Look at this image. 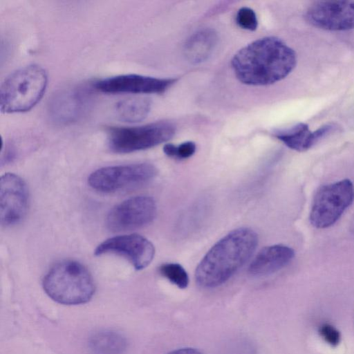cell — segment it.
I'll return each instance as SVG.
<instances>
[{
    "label": "cell",
    "mask_w": 354,
    "mask_h": 354,
    "mask_svg": "<svg viewBox=\"0 0 354 354\" xmlns=\"http://www.w3.org/2000/svg\"><path fill=\"white\" fill-rule=\"evenodd\" d=\"M113 254L127 259L137 270L147 267L155 254L153 243L138 234H123L109 238L99 244L94 251L95 256Z\"/></svg>",
    "instance_id": "obj_9"
},
{
    "label": "cell",
    "mask_w": 354,
    "mask_h": 354,
    "mask_svg": "<svg viewBox=\"0 0 354 354\" xmlns=\"http://www.w3.org/2000/svg\"><path fill=\"white\" fill-rule=\"evenodd\" d=\"M295 250L288 245L276 244L262 248L248 267L250 274L263 276L286 267L294 258Z\"/></svg>",
    "instance_id": "obj_14"
},
{
    "label": "cell",
    "mask_w": 354,
    "mask_h": 354,
    "mask_svg": "<svg viewBox=\"0 0 354 354\" xmlns=\"http://www.w3.org/2000/svg\"><path fill=\"white\" fill-rule=\"evenodd\" d=\"M90 343L92 348L98 354H120L126 346L124 338L111 331L95 334Z\"/></svg>",
    "instance_id": "obj_18"
},
{
    "label": "cell",
    "mask_w": 354,
    "mask_h": 354,
    "mask_svg": "<svg viewBox=\"0 0 354 354\" xmlns=\"http://www.w3.org/2000/svg\"><path fill=\"white\" fill-rule=\"evenodd\" d=\"M42 286L50 298L64 305L85 304L95 290L89 270L73 260L62 261L51 267L43 279Z\"/></svg>",
    "instance_id": "obj_3"
},
{
    "label": "cell",
    "mask_w": 354,
    "mask_h": 354,
    "mask_svg": "<svg viewBox=\"0 0 354 354\" xmlns=\"http://www.w3.org/2000/svg\"><path fill=\"white\" fill-rule=\"evenodd\" d=\"M157 213L154 199L149 196H136L113 207L106 223L112 232H124L140 228L151 223Z\"/></svg>",
    "instance_id": "obj_8"
},
{
    "label": "cell",
    "mask_w": 354,
    "mask_h": 354,
    "mask_svg": "<svg viewBox=\"0 0 354 354\" xmlns=\"http://www.w3.org/2000/svg\"><path fill=\"white\" fill-rule=\"evenodd\" d=\"M354 200V187L349 179L324 185L317 190L310 211L313 226L324 229L335 224Z\"/></svg>",
    "instance_id": "obj_6"
},
{
    "label": "cell",
    "mask_w": 354,
    "mask_h": 354,
    "mask_svg": "<svg viewBox=\"0 0 354 354\" xmlns=\"http://www.w3.org/2000/svg\"><path fill=\"white\" fill-rule=\"evenodd\" d=\"M47 82V73L39 65L31 64L15 71L1 84V112L12 113L30 110L42 97Z\"/></svg>",
    "instance_id": "obj_4"
},
{
    "label": "cell",
    "mask_w": 354,
    "mask_h": 354,
    "mask_svg": "<svg viewBox=\"0 0 354 354\" xmlns=\"http://www.w3.org/2000/svg\"><path fill=\"white\" fill-rule=\"evenodd\" d=\"M157 174L156 167L147 162L109 166L91 173L88 183L96 191L113 193L145 185Z\"/></svg>",
    "instance_id": "obj_7"
},
{
    "label": "cell",
    "mask_w": 354,
    "mask_h": 354,
    "mask_svg": "<svg viewBox=\"0 0 354 354\" xmlns=\"http://www.w3.org/2000/svg\"><path fill=\"white\" fill-rule=\"evenodd\" d=\"M319 333L324 340L332 346L339 344L341 335L336 328L330 324L324 323L319 328Z\"/></svg>",
    "instance_id": "obj_21"
},
{
    "label": "cell",
    "mask_w": 354,
    "mask_h": 354,
    "mask_svg": "<svg viewBox=\"0 0 354 354\" xmlns=\"http://www.w3.org/2000/svg\"><path fill=\"white\" fill-rule=\"evenodd\" d=\"M236 24L241 28L255 30L258 26V21L253 10L248 7H243L239 10L236 16Z\"/></svg>",
    "instance_id": "obj_20"
},
{
    "label": "cell",
    "mask_w": 354,
    "mask_h": 354,
    "mask_svg": "<svg viewBox=\"0 0 354 354\" xmlns=\"http://www.w3.org/2000/svg\"><path fill=\"white\" fill-rule=\"evenodd\" d=\"M196 151V145L192 141L185 142L176 146L175 158L185 159L191 157Z\"/></svg>",
    "instance_id": "obj_22"
},
{
    "label": "cell",
    "mask_w": 354,
    "mask_h": 354,
    "mask_svg": "<svg viewBox=\"0 0 354 354\" xmlns=\"http://www.w3.org/2000/svg\"><path fill=\"white\" fill-rule=\"evenodd\" d=\"M91 102V91L86 87L73 86L55 93L48 104L52 122L67 125L81 119L88 111Z\"/></svg>",
    "instance_id": "obj_11"
},
{
    "label": "cell",
    "mask_w": 354,
    "mask_h": 354,
    "mask_svg": "<svg viewBox=\"0 0 354 354\" xmlns=\"http://www.w3.org/2000/svg\"><path fill=\"white\" fill-rule=\"evenodd\" d=\"M295 51L276 37L257 39L239 50L231 61L236 78L252 86L272 84L295 68Z\"/></svg>",
    "instance_id": "obj_1"
},
{
    "label": "cell",
    "mask_w": 354,
    "mask_h": 354,
    "mask_svg": "<svg viewBox=\"0 0 354 354\" xmlns=\"http://www.w3.org/2000/svg\"><path fill=\"white\" fill-rule=\"evenodd\" d=\"M306 21L315 27L330 31L354 28V1H316L305 12Z\"/></svg>",
    "instance_id": "obj_10"
},
{
    "label": "cell",
    "mask_w": 354,
    "mask_h": 354,
    "mask_svg": "<svg viewBox=\"0 0 354 354\" xmlns=\"http://www.w3.org/2000/svg\"><path fill=\"white\" fill-rule=\"evenodd\" d=\"M151 109V102L147 98L131 97L118 102L115 111L117 117L126 122H138L143 120Z\"/></svg>",
    "instance_id": "obj_17"
},
{
    "label": "cell",
    "mask_w": 354,
    "mask_h": 354,
    "mask_svg": "<svg viewBox=\"0 0 354 354\" xmlns=\"http://www.w3.org/2000/svg\"><path fill=\"white\" fill-rule=\"evenodd\" d=\"M333 129V125L328 124L312 131L307 124L300 122L289 128L279 129L274 132V136L288 147L297 151H304L311 148Z\"/></svg>",
    "instance_id": "obj_15"
},
{
    "label": "cell",
    "mask_w": 354,
    "mask_h": 354,
    "mask_svg": "<svg viewBox=\"0 0 354 354\" xmlns=\"http://www.w3.org/2000/svg\"><path fill=\"white\" fill-rule=\"evenodd\" d=\"M176 80L174 78L126 74L98 80L93 86L96 90L106 93H162Z\"/></svg>",
    "instance_id": "obj_13"
},
{
    "label": "cell",
    "mask_w": 354,
    "mask_h": 354,
    "mask_svg": "<svg viewBox=\"0 0 354 354\" xmlns=\"http://www.w3.org/2000/svg\"><path fill=\"white\" fill-rule=\"evenodd\" d=\"M167 354H202L200 351L192 348H183L173 351Z\"/></svg>",
    "instance_id": "obj_23"
},
{
    "label": "cell",
    "mask_w": 354,
    "mask_h": 354,
    "mask_svg": "<svg viewBox=\"0 0 354 354\" xmlns=\"http://www.w3.org/2000/svg\"><path fill=\"white\" fill-rule=\"evenodd\" d=\"M28 189L18 175L6 173L0 180V218L4 226L20 222L28 207Z\"/></svg>",
    "instance_id": "obj_12"
},
{
    "label": "cell",
    "mask_w": 354,
    "mask_h": 354,
    "mask_svg": "<svg viewBox=\"0 0 354 354\" xmlns=\"http://www.w3.org/2000/svg\"><path fill=\"white\" fill-rule=\"evenodd\" d=\"M217 41V35L212 29H203L192 35L185 44L187 59L194 63L201 62L211 55Z\"/></svg>",
    "instance_id": "obj_16"
},
{
    "label": "cell",
    "mask_w": 354,
    "mask_h": 354,
    "mask_svg": "<svg viewBox=\"0 0 354 354\" xmlns=\"http://www.w3.org/2000/svg\"><path fill=\"white\" fill-rule=\"evenodd\" d=\"M258 244L252 229L234 230L217 241L196 267L195 279L203 288L219 286L230 279L250 259Z\"/></svg>",
    "instance_id": "obj_2"
},
{
    "label": "cell",
    "mask_w": 354,
    "mask_h": 354,
    "mask_svg": "<svg viewBox=\"0 0 354 354\" xmlns=\"http://www.w3.org/2000/svg\"><path fill=\"white\" fill-rule=\"evenodd\" d=\"M161 275L180 288H185L189 283V277L184 268L176 263H167L159 268Z\"/></svg>",
    "instance_id": "obj_19"
},
{
    "label": "cell",
    "mask_w": 354,
    "mask_h": 354,
    "mask_svg": "<svg viewBox=\"0 0 354 354\" xmlns=\"http://www.w3.org/2000/svg\"><path fill=\"white\" fill-rule=\"evenodd\" d=\"M175 132V125L167 121L138 127H114L108 131L109 145L114 152L131 153L165 142L171 139Z\"/></svg>",
    "instance_id": "obj_5"
}]
</instances>
